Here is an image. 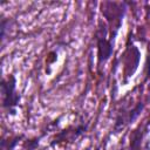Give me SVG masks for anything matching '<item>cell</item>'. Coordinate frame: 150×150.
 Segmentation results:
<instances>
[{
	"label": "cell",
	"mask_w": 150,
	"mask_h": 150,
	"mask_svg": "<svg viewBox=\"0 0 150 150\" xmlns=\"http://www.w3.org/2000/svg\"><path fill=\"white\" fill-rule=\"evenodd\" d=\"M143 109H144V103H143V102H138V103L132 108V110L129 111V115H128V118H127V123H129V124L134 123V122L136 121V118L141 115V112H142Z\"/></svg>",
	"instance_id": "obj_4"
},
{
	"label": "cell",
	"mask_w": 150,
	"mask_h": 150,
	"mask_svg": "<svg viewBox=\"0 0 150 150\" xmlns=\"http://www.w3.org/2000/svg\"><path fill=\"white\" fill-rule=\"evenodd\" d=\"M148 123H149V124H150V118H149V122H148Z\"/></svg>",
	"instance_id": "obj_7"
},
{
	"label": "cell",
	"mask_w": 150,
	"mask_h": 150,
	"mask_svg": "<svg viewBox=\"0 0 150 150\" xmlns=\"http://www.w3.org/2000/svg\"><path fill=\"white\" fill-rule=\"evenodd\" d=\"M22 138V136H16V137H14V138H12L9 142H7V141H1V148H2V150H14V148L19 144V142H20V139Z\"/></svg>",
	"instance_id": "obj_5"
},
{
	"label": "cell",
	"mask_w": 150,
	"mask_h": 150,
	"mask_svg": "<svg viewBox=\"0 0 150 150\" xmlns=\"http://www.w3.org/2000/svg\"><path fill=\"white\" fill-rule=\"evenodd\" d=\"M41 139V136L40 137H35V138H32V139H27L25 142V145H23V150H34L38 145H39V142Z\"/></svg>",
	"instance_id": "obj_6"
},
{
	"label": "cell",
	"mask_w": 150,
	"mask_h": 150,
	"mask_svg": "<svg viewBox=\"0 0 150 150\" xmlns=\"http://www.w3.org/2000/svg\"><path fill=\"white\" fill-rule=\"evenodd\" d=\"M70 130H71V128H68V129L62 130L60 134H57V135L55 136V138H53V139H52L50 145H52V146H54V145H56V144H59V143H61V142L66 141V137H67L68 135L70 136L71 141L76 139L80 135H82V134L86 131V127H84V125H77L76 128H74V129H73V131H70Z\"/></svg>",
	"instance_id": "obj_3"
},
{
	"label": "cell",
	"mask_w": 150,
	"mask_h": 150,
	"mask_svg": "<svg viewBox=\"0 0 150 150\" xmlns=\"http://www.w3.org/2000/svg\"><path fill=\"white\" fill-rule=\"evenodd\" d=\"M97 62L98 64L105 62L109 60V57L112 54L114 47H112V41L108 40L104 36H97Z\"/></svg>",
	"instance_id": "obj_2"
},
{
	"label": "cell",
	"mask_w": 150,
	"mask_h": 150,
	"mask_svg": "<svg viewBox=\"0 0 150 150\" xmlns=\"http://www.w3.org/2000/svg\"><path fill=\"white\" fill-rule=\"evenodd\" d=\"M2 93V107L12 116L16 114V107L20 101V95L16 93V80L14 75H9L7 79L1 80Z\"/></svg>",
	"instance_id": "obj_1"
}]
</instances>
